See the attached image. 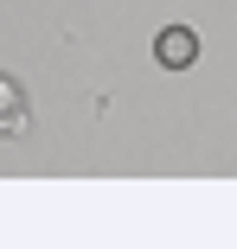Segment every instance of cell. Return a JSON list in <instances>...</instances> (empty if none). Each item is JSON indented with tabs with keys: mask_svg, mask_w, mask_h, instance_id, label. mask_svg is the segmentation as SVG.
<instances>
[{
	"mask_svg": "<svg viewBox=\"0 0 237 249\" xmlns=\"http://www.w3.org/2000/svg\"><path fill=\"white\" fill-rule=\"evenodd\" d=\"M154 58H160V71H193L199 64V32L193 26H167L154 38Z\"/></svg>",
	"mask_w": 237,
	"mask_h": 249,
	"instance_id": "6da1fadb",
	"label": "cell"
},
{
	"mask_svg": "<svg viewBox=\"0 0 237 249\" xmlns=\"http://www.w3.org/2000/svg\"><path fill=\"white\" fill-rule=\"evenodd\" d=\"M32 128V109H26V89H20V77H0V134H26Z\"/></svg>",
	"mask_w": 237,
	"mask_h": 249,
	"instance_id": "7a4b0ae2",
	"label": "cell"
}]
</instances>
